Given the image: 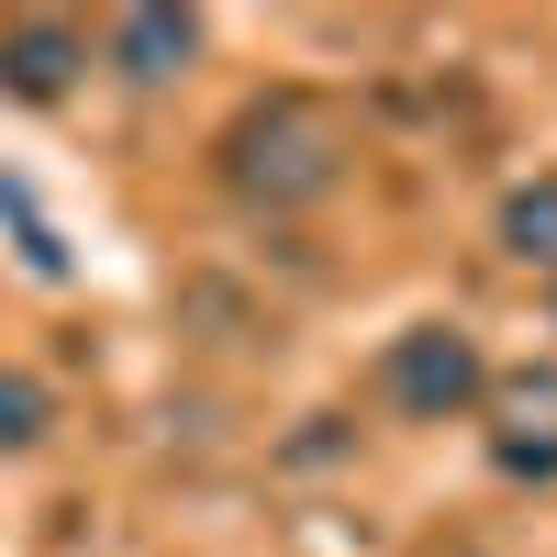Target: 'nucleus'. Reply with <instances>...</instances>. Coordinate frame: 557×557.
I'll list each match as a JSON object with an SVG mask.
<instances>
[{
  "instance_id": "423d86ee",
  "label": "nucleus",
  "mask_w": 557,
  "mask_h": 557,
  "mask_svg": "<svg viewBox=\"0 0 557 557\" xmlns=\"http://www.w3.org/2000/svg\"><path fill=\"white\" fill-rule=\"evenodd\" d=\"M45 424H57V401H45V380H34V368H0V457L45 446Z\"/></svg>"
},
{
  "instance_id": "20e7f679",
  "label": "nucleus",
  "mask_w": 557,
  "mask_h": 557,
  "mask_svg": "<svg viewBox=\"0 0 557 557\" xmlns=\"http://www.w3.org/2000/svg\"><path fill=\"white\" fill-rule=\"evenodd\" d=\"M190 57H201V23H190V12H157V0H146V12H112V67H123L134 89L178 78Z\"/></svg>"
},
{
  "instance_id": "0eeeda50",
  "label": "nucleus",
  "mask_w": 557,
  "mask_h": 557,
  "mask_svg": "<svg viewBox=\"0 0 557 557\" xmlns=\"http://www.w3.org/2000/svg\"><path fill=\"white\" fill-rule=\"evenodd\" d=\"M502 412H513L502 435H557V368L546 380H502Z\"/></svg>"
},
{
  "instance_id": "6e6552de",
  "label": "nucleus",
  "mask_w": 557,
  "mask_h": 557,
  "mask_svg": "<svg viewBox=\"0 0 557 557\" xmlns=\"http://www.w3.org/2000/svg\"><path fill=\"white\" fill-rule=\"evenodd\" d=\"M491 457L513 480H557V435H491Z\"/></svg>"
},
{
  "instance_id": "7ed1b4c3",
  "label": "nucleus",
  "mask_w": 557,
  "mask_h": 557,
  "mask_svg": "<svg viewBox=\"0 0 557 557\" xmlns=\"http://www.w3.org/2000/svg\"><path fill=\"white\" fill-rule=\"evenodd\" d=\"M89 67V34L57 23V12H23V23H0V89L12 101H67Z\"/></svg>"
},
{
  "instance_id": "f03ea898",
  "label": "nucleus",
  "mask_w": 557,
  "mask_h": 557,
  "mask_svg": "<svg viewBox=\"0 0 557 557\" xmlns=\"http://www.w3.org/2000/svg\"><path fill=\"white\" fill-rule=\"evenodd\" d=\"M380 391L412 412V424H457V412L491 401V357H480V335H457V323H412V335H391V357H380Z\"/></svg>"
},
{
  "instance_id": "39448f33",
  "label": "nucleus",
  "mask_w": 557,
  "mask_h": 557,
  "mask_svg": "<svg viewBox=\"0 0 557 557\" xmlns=\"http://www.w3.org/2000/svg\"><path fill=\"white\" fill-rule=\"evenodd\" d=\"M502 246L524 268H557V178H524V190H502Z\"/></svg>"
},
{
  "instance_id": "f257e3e1",
  "label": "nucleus",
  "mask_w": 557,
  "mask_h": 557,
  "mask_svg": "<svg viewBox=\"0 0 557 557\" xmlns=\"http://www.w3.org/2000/svg\"><path fill=\"white\" fill-rule=\"evenodd\" d=\"M346 178V134L323 123L301 89H268V101H246L235 123H223V190L257 201V212H301Z\"/></svg>"
}]
</instances>
